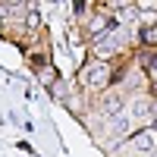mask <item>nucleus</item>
<instances>
[{
    "instance_id": "nucleus-1",
    "label": "nucleus",
    "mask_w": 157,
    "mask_h": 157,
    "mask_svg": "<svg viewBox=\"0 0 157 157\" xmlns=\"http://www.w3.org/2000/svg\"><path fill=\"white\" fill-rule=\"evenodd\" d=\"M110 78H113V72L104 60H88L85 69H82V85L85 88H104Z\"/></svg>"
},
{
    "instance_id": "nucleus-2",
    "label": "nucleus",
    "mask_w": 157,
    "mask_h": 157,
    "mask_svg": "<svg viewBox=\"0 0 157 157\" xmlns=\"http://www.w3.org/2000/svg\"><path fill=\"white\" fill-rule=\"evenodd\" d=\"M129 148H132L138 157H148V154H154L157 151V129L154 126H148V129H138L135 135H129V141H126Z\"/></svg>"
},
{
    "instance_id": "nucleus-3",
    "label": "nucleus",
    "mask_w": 157,
    "mask_h": 157,
    "mask_svg": "<svg viewBox=\"0 0 157 157\" xmlns=\"http://www.w3.org/2000/svg\"><path fill=\"white\" fill-rule=\"evenodd\" d=\"M126 116L132 120L135 126H141V129H148L151 123H154V116H151V98H145V94H138V98H132V104H129V110H126Z\"/></svg>"
},
{
    "instance_id": "nucleus-4",
    "label": "nucleus",
    "mask_w": 157,
    "mask_h": 157,
    "mask_svg": "<svg viewBox=\"0 0 157 157\" xmlns=\"http://www.w3.org/2000/svg\"><path fill=\"white\" fill-rule=\"evenodd\" d=\"M107 132H110V135H116V138H129V132H132V120H129L126 113H120V116H110Z\"/></svg>"
},
{
    "instance_id": "nucleus-5",
    "label": "nucleus",
    "mask_w": 157,
    "mask_h": 157,
    "mask_svg": "<svg viewBox=\"0 0 157 157\" xmlns=\"http://www.w3.org/2000/svg\"><path fill=\"white\" fill-rule=\"evenodd\" d=\"M101 110L107 113V116H120V113H126V101H123V94H116V91H110V94L104 98Z\"/></svg>"
},
{
    "instance_id": "nucleus-6",
    "label": "nucleus",
    "mask_w": 157,
    "mask_h": 157,
    "mask_svg": "<svg viewBox=\"0 0 157 157\" xmlns=\"http://www.w3.org/2000/svg\"><path fill=\"white\" fill-rule=\"evenodd\" d=\"M107 29H110V16H101V13H98V16L88 19V32L91 35H104Z\"/></svg>"
},
{
    "instance_id": "nucleus-7",
    "label": "nucleus",
    "mask_w": 157,
    "mask_h": 157,
    "mask_svg": "<svg viewBox=\"0 0 157 157\" xmlns=\"http://www.w3.org/2000/svg\"><path fill=\"white\" fill-rule=\"evenodd\" d=\"M148 82H151V85L157 88V60H154L151 66H148Z\"/></svg>"
}]
</instances>
